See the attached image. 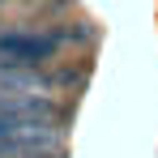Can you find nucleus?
<instances>
[{
  "label": "nucleus",
  "instance_id": "2",
  "mask_svg": "<svg viewBox=\"0 0 158 158\" xmlns=\"http://www.w3.org/2000/svg\"><path fill=\"white\" fill-rule=\"evenodd\" d=\"M0 115H22V120H60V107L47 94H13V90H0Z\"/></svg>",
  "mask_w": 158,
  "mask_h": 158
},
{
  "label": "nucleus",
  "instance_id": "1",
  "mask_svg": "<svg viewBox=\"0 0 158 158\" xmlns=\"http://www.w3.org/2000/svg\"><path fill=\"white\" fill-rule=\"evenodd\" d=\"M60 47L56 34H30V30H9L0 34V60L4 69H39L47 64Z\"/></svg>",
  "mask_w": 158,
  "mask_h": 158
},
{
  "label": "nucleus",
  "instance_id": "3",
  "mask_svg": "<svg viewBox=\"0 0 158 158\" xmlns=\"http://www.w3.org/2000/svg\"><path fill=\"white\" fill-rule=\"evenodd\" d=\"M0 85L4 90H26V94H47L52 77H43L34 69H0Z\"/></svg>",
  "mask_w": 158,
  "mask_h": 158
}]
</instances>
